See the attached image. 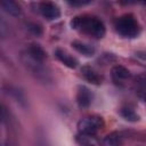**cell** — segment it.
Segmentation results:
<instances>
[{
    "label": "cell",
    "instance_id": "obj_2",
    "mask_svg": "<svg viewBox=\"0 0 146 146\" xmlns=\"http://www.w3.org/2000/svg\"><path fill=\"white\" fill-rule=\"evenodd\" d=\"M115 29L119 34L125 38H135L139 34L140 27L132 15H124L116 19Z\"/></svg>",
    "mask_w": 146,
    "mask_h": 146
},
{
    "label": "cell",
    "instance_id": "obj_8",
    "mask_svg": "<svg viewBox=\"0 0 146 146\" xmlns=\"http://www.w3.org/2000/svg\"><path fill=\"white\" fill-rule=\"evenodd\" d=\"M81 72H82V75L86 78V80H88L89 82H91L94 84L102 83V80H103L102 75H99L94 68H91L89 66H84V67H82Z\"/></svg>",
    "mask_w": 146,
    "mask_h": 146
},
{
    "label": "cell",
    "instance_id": "obj_9",
    "mask_svg": "<svg viewBox=\"0 0 146 146\" xmlns=\"http://www.w3.org/2000/svg\"><path fill=\"white\" fill-rule=\"evenodd\" d=\"M0 5L11 16H18L21 14V7L15 0H0Z\"/></svg>",
    "mask_w": 146,
    "mask_h": 146
},
{
    "label": "cell",
    "instance_id": "obj_14",
    "mask_svg": "<svg viewBox=\"0 0 146 146\" xmlns=\"http://www.w3.org/2000/svg\"><path fill=\"white\" fill-rule=\"evenodd\" d=\"M7 34H8V26L5 23V21L0 17V39L5 38Z\"/></svg>",
    "mask_w": 146,
    "mask_h": 146
},
{
    "label": "cell",
    "instance_id": "obj_1",
    "mask_svg": "<svg viewBox=\"0 0 146 146\" xmlns=\"http://www.w3.org/2000/svg\"><path fill=\"white\" fill-rule=\"evenodd\" d=\"M71 26L75 30H80L94 38H103L105 34V25L97 17L92 16H80L75 17L71 22Z\"/></svg>",
    "mask_w": 146,
    "mask_h": 146
},
{
    "label": "cell",
    "instance_id": "obj_4",
    "mask_svg": "<svg viewBox=\"0 0 146 146\" xmlns=\"http://www.w3.org/2000/svg\"><path fill=\"white\" fill-rule=\"evenodd\" d=\"M39 9H40L41 14L48 19H57L60 16L59 8L50 1H42L39 6Z\"/></svg>",
    "mask_w": 146,
    "mask_h": 146
},
{
    "label": "cell",
    "instance_id": "obj_15",
    "mask_svg": "<svg viewBox=\"0 0 146 146\" xmlns=\"http://www.w3.org/2000/svg\"><path fill=\"white\" fill-rule=\"evenodd\" d=\"M66 1L70 5L75 6V7H82V6H86L91 2V0H66Z\"/></svg>",
    "mask_w": 146,
    "mask_h": 146
},
{
    "label": "cell",
    "instance_id": "obj_11",
    "mask_svg": "<svg viewBox=\"0 0 146 146\" xmlns=\"http://www.w3.org/2000/svg\"><path fill=\"white\" fill-rule=\"evenodd\" d=\"M29 55L33 60H36L39 63L43 62V59L46 58V52L43 51V49L38 46V44H32L29 48Z\"/></svg>",
    "mask_w": 146,
    "mask_h": 146
},
{
    "label": "cell",
    "instance_id": "obj_5",
    "mask_svg": "<svg viewBox=\"0 0 146 146\" xmlns=\"http://www.w3.org/2000/svg\"><path fill=\"white\" fill-rule=\"evenodd\" d=\"M76 102L79 104V106L81 108H87L89 107V105L92 102V94L91 91L84 87V86H80L78 89V94H76Z\"/></svg>",
    "mask_w": 146,
    "mask_h": 146
},
{
    "label": "cell",
    "instance_id": "obj_7",
    "mask_svg": "<svg viewBox=\"0 0 146 146\" xmlns=\"http://www.w3.org/2000/svg\"><path fill=\"white\" fill-rule=\"evenodd\" d=\"M112 76H113V80L116 83H119V82H122V81H125L127 79H129L130 72L125 67H123L121 65H116L112 68Z\"/></svg>",
    "mask_w": 146,
    "mask_h": 146
},
{
    "label": "cell",
    "instance_id": "obj_17",
    "mask_svg": "<svg viewBox=\"0 0 146 146\" xmlns=\"http://www.w3.org/2000/svg\"><path fill=\"white\" fill-rule=\"evenodd\" d=\"M121 3H123V5H130V3H133V2H136L137 0H119ZM140 1H144V0H140Z\"/></svg>",
    "mask_w": 146,
    "mask_h": 146
},
{
    "label": "cell",
    "instance_id": "obj_16",
    "mask_svg": "<svg viewBox=\"0 0 146 146\" xmlns=\"http://www.w3.org/2000/svg\"><path fill=\"white\" fill-rule=\"evenodd\" d=\"M30 31H32L34 34H36V35H39V34H41V27L39 26V25H36V24H31L30 25Z\"/></svg>",
    "mask_w": 146,
    "mask_h": 146
},
{
    "label": "cell",
    "instance_id": "obj_12",
    "mask_svg": "<svg viewBox=\"0 0 146 146\" xmlns=\"http://www.w3.org/2000/svg\"><path fill=\"white\" fill-rule=\"evenodd\" d=\"M122 137L120 133L117 132H113V133H110L108 136H106L103 140V144L104 145H107V146H115V145H119L121 144V140Z\"/></svg>",
    "mask_w": 146,
    "mask_h": 146
},
{
    "label": "cell",
    "instance_id": "obj_10",
    "mask_svg": "<svg viewBox=\"0 0 146 146\" xmlns=\"http://www.w3.org/2000/svg\"><path fill=\"white\" fill-rule=\"evenodd\" d=\"M72 47L76 51H79L80 54H82L84 56H92L95 54V49L91 46H89V44H87L84 42H81V41H73L72 42Z\"/></svg>",
    "mask_w": 146,
    "mask_h": 146
},
{
    "label": "cell",
    "instance_id": "obj_13",
    "mask_svg": "<svg viewBox=\"0 0 146 146\" xmlns=\"http://www.w3.org/2000/svg\"><path fill=\"white\" fill-rule=\"evenodd\" d=\"M121 115L127 120V121H131V122H136L139 120V115L130 107H124L121 110Z\"/></svg>",
    "mask_w": 146,
    "mask_h": 146
},
{
    "label": "cell",
    "instance_id": "obj_3",
    "mask_svg": "<svg viewBox=\"0 0 146 146\" xmlns=\"http://www.w3.org/2000/svg\"><path fill=\"white\" fill-rule=\"evenodd\" d=\"M104 127V120L98 115H90L81 119L78 123V130L81 135L92 136Z\"/></svg>",
    "mask_w": 146,
    "mask_h": 146
},
{
    "label": "cell",
    "instance_id": "obj_6",
    "mask_svg": "<svg viewBox=\"0 0 146 146\" xmlns=\"http://www.w3.org/2000/svg\"><path fill=\"white\" fill-rule=\"evenodd\" d=\"M55 56H56L64 65H66V66L70 67V68H75L76 65H78V60H76L73 56H71L70 54H67L66 51H64V50H62V49H56V50H55Z\"/></svg>",
    "mask_w": 146,
    "mask_h": 146
}]
</instances>
